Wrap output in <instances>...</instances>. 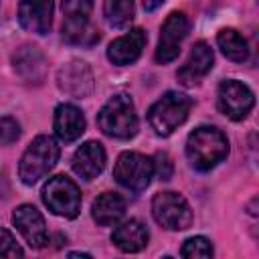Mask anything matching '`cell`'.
Here are the masks:
<instances>
[{
  "label": "cell",
  "mask_w": 259,
  "mask_h": 259,
  "mask_svg": "<svg viewBox=\"0 0 259 259\" xmlns=\"http://www.w3.org/2000/svg\"><path fill=\"white\" fill-rule=\"evenodd\" d=\"M229 154V140L227 136L212 127V125H200L194 132H190L186 140V158L190 166L198 172H208L217 164H221Z\"/></svg>",
  "instance_id": "obj_1"
},
{
  "label": "cell",
  "mask_w": 259,
  "mask_h": 259,
  "mask_svg": "<svg viewBox=\"0 0 259 259\" xmlns=\"http://www.w3.org/2000/svg\"><path fill=\"white\" fill-rule=\"evenodd\" d=\"M99 130L115 140H130L138 134V115L130 95H113L97 113Z\"/></svg>",
  "instance_id": "obj_2"
},
{
  "label": "cell",
  "mask_w": 259,
  "mask_h": 259,
  "mask_svg": "<svg viewBox=\"0 0 259 259\" xmlns=\"http://www.w3.org/2000/svg\"><path fill=\"white\" fill-rule=\"evenodd\" d=\"M190 109H192V99L188 95L178 91H168L148 109V123L158 136L166 138L186 121Z\"/></svg>",
  "instance_id": "obj_3"
},
{
  "label": "cell",
  "mask_w": 259,
  "mask_h": 259,
  "mask_svg": "<svg viewBox=\"0 0 259 259\" xmlns=\"http://www.w3.org/2000/svg\"><path fill=\"white\" fill-rule=\"evenodd\" d=\"M59 146L51 136H36L30 146L24 150L20 164H18V176L24 184L32 186L42 176H47L53 166L59 160Z\"/></svg>",
  "instance_id": "obj_4"
},
{
  "label": "cell",
  "mask_w": 259,
  "mask_h": 259,
  "mask_svg": "<svg viewBox=\"0 0 259 259\" xmlns=\"http://www.w3.org/2000/svg\"><path fill=\"white\" fill-rule=\"evenodd\" d=\"M63 38L71 45L91 47L99 40V30L91 26L93 0H63Z\"/></svg>",
  "instance_id": "obj_5"
},
{
  "label": "cell",
  "mask_w": 259,
  "mask_h": 259,
  "mask_svg": "<svg viewBox=\"0 0 259 259\" xmlns=\"http://www.w3.org/2000/svg\"><path fill=\"white\" fill-rule=\"evenodd\" d=\"M42 202L51 212L65 219H75L81 210V190L71 178L57 174L42 186Z\"/></svg>",
  "instance_id": "obj_6"
},
{
  "label": "cell",
  "mask_w": 259,
  "mask_h": 259,
  "mask_svg": "<svg viewBox=\"0 0 259 259\" xmlns=\"http://www.w3.org/2000/svg\"><path fill=\"white\" fill-rule=\"evenodd\" d=\"M152 176H154V162L152 158L140 152H123L113 166V178L117 180V184H121L123 188L136 194L148 188Z\"/></svg>",
  "instance_id": "obj_7"
},
{
  "label": "cell",
  "mask_w": 259,
  "mask_h": 259,
  "mask_svg": "<svg viewBox=\"0 0 259 259\" xmlns=\"http://www.w3.org/2000/svg\"><path fill=\"white\" fill-rule=\"evenodd\" d=\"M152 214L156 223L168 231H184L192 225V210L178 192H158L152 198Z\"/></svg>",
  "instance_id": "obj_8"
},
{
  "label": "cell",
  "mask_w": 259,
  "mask_h": 259,
  "mask_svg": "<svg viewBox=\"0 0 259 259\" xmlns=\"http://www.w3.org/2000/svg\"><path fill=\"white\" fill-rule=\"evenodd\" d=\"M217 103H219L221 113H225L233 121H241L253 109L255 95L245 83H241L237 79H225L219 85Z\"/></svg>",
  "instance_id": "obj_9"
},
{
  "label": "cell",
  "mask_w": 259,
  "mask_h": 259,
  "mask_svg": "<svg viewBox=\"0 0 259 259\" xmlns=\"http://www.w3.org/2000/svg\"><path fill=\"white\" fill-rule=\"evenodd\" d=\"M190 28V22L184 12H172L162 24L160 30V40L156 49V61L158 63H172L180 55V45L186 38Z\"/></svg>",
  "instance_id": "obj_10"
},
{
  "label": "cell",
  "mask_w": 259,
  "mask_h": 259,
  "mask_svg": "<svg viewBox=\"0 0 259 259\" xmlns=\"http://www.w3.org/2000/svg\"><path fill=\"white\" fill-rule=\"evenodd\" d=\"M57 85L67 95L83 99V97H89L93 93L95 81H93V73H91L87 63H83V61H69V63H65L59 69Z\"/></svg>",
  "instance_id": "obj_11"
},
{
  "label": "cell",
  "mask_w": 259,
  "mask_h": 259,
  "mask_svg": "<svg viewBox=\"0 0 259 259\" xmlns=\"http://www.w3.org/2000/svg\"><path fill=\"white\" fill-rule=\"evenodd\" d=\"M212 63H214L212 49H210L204 40H198V42L192 47V51H190L186 63L178 69L176 79H178L180 85H184V87H194V85H198V83L210 73Z\"/></svg>",
  "instance_id": "obj_12"
},
{
  "label": "cell",
  "mask_w": 259,
  "mask_h": 259,
  "mask_svg": "<svg viewBox=\"0 0 259 259\" xmlns=\"http://www.w3.org/2000/svg\"><path fill=\"white\" fill-rule=\"evenodd\" d=\"M12 223L32 249L47 247V243H49L47 225H45L42 214L32 204H20L12 214Z\"/></svg>",
  "instance_id": "obj_13"
},
{
  "label": "cell",
  "mask_w": 259,
  "mask_h": 259,
  "mask_svg": "<svg viewBox=\"0 0 259 259\" xmlns=\"http://www.w3.org/2000/svg\"><path fill=\"white\" fill-rule=\"evenodd\" d=\"M12 67H14V73L26 85H40L47 77L45 55L38 51V47H32V45H24L12 55Z\"/></svg>",
  "instance_id": "obj_14"
},
{
  "label": "cell",
  "mask_w": 259,
  "mask_h": 259,
  "mask_svg": "<svg viewBox=\"0 0 259 259\" xmlns=\"http://www.w3.org/2000/svg\"><path fill=\"white\" fill-rule=\"evenodd\" d=\"M18 22L28 32L47 34L53 22V0H22L18 6Z\"/></svg>",
  "instance_id": "obj_15"
},
{
  "label": "cell",
  "mask_w": 259,
  "mask_h": 259,
  "mask_svg": "<svg viewBox=\"0 0 259 259\" xmlns=\"http://www.w3.org/2000/svg\"><path fill=\"white\" fill-rule=\"evenodd\" d=\"M146 32L142 28H132L127 34L115 38L109 49H107V59L113 65H132L134 61H138V57L142 55L144 47H146Z\"/></svg>",
  "instance_id": "obj_16"
},
{
  "label": "cell",
  "mask_w": 259,
  "mask_h": 259,
  "mask_svg": "<svg viewBox=\"0 0 259 259\" xmlns=\"http://www.w3.org/2000/svg\"><path fill=\"white\" fill-rule=\"evenodd\" d=\"M105 168V150L99 142H85L73 156V170L83 180L97 178Z\"/></svg>",
  "instance_id": "obj_17"
},
{
  "label": "cell",
  "mask_w": 259,
  "mask_h": 259,
  "mask_svg": "<svg viewBox=\"0 0 259 259\" xmlns=\"http://www.w3.org/2000/svg\"><path fill=\"white\" fill-rule=\"evenodd\" d=\"M85 132V115L73 103H61L55 109V134L61 142L71 144Z\"/></svg>",
  "instance_id": "obj_18"
},
{
  "label": "cell",
  "mask_w": 259,
  "mask_h": 259,
  "mask_svg": "<svg viewBox=\"0 0 259 259\" xmlns=\"http://www.w3.org/2000/svg\"><path fill=\"white\" fill-rule=\"evenodd\" d=\"M148 239H150V233H148L146 225L140 223L138 219L123 221L121 225L115 227V231L111 235L113 245L119 251H123V253H138V251H142L148 245Z\"/></svg>",
  "instance_id": "obj_19"
},
{
  "label": "cell",
  "mask_w": 259,
  "mask_h": 259,
  "mask_svg": "<svg viewBox=\"0 0 259 259\" xmlns=\"http://www.w3.org/2000/svg\"><path fill=\"white\" fill-rule=\"evenodd\" d=\"M125 214V198L117 192H103L93 200L91 217L101 227H111L121 221Z\"/></svg>",
  "instance_id": "obj_20"
},
{
  "label": "cell",
  "mask_w": 259,
  "mask_h": 259,
  "mask_svg": "<svg viewBox=\"0 0 259 259\" xmlns=\"http://www.w3.org/2000/svg\"><path fill=\"white\" fill-rule=\"evenodd\" d=\"M217 45L223 51V55L235 63H243L249 57V45L247 40L241 36V32H237L235 28H223L217 34Z\"/></svg>",
  "instance_id": "obj_21"
},
{
  "label": "cell",
  "mask_w": 259,
  "mask_h": 259,
  "mask_svg": "<svg viewBox=\"0 0 259 259\" xmlns=\"http://www.w3.org/2000/svg\"><path fill=\"white\" fill-rule=\"evenodd\" d=\"M134 0H103V16L111 28H125L134 20Z\"/></svg>",
  "instance_id": "obj_22"
},
{
  "label": "cell",
  "mask_w": 259,
  "mask_h": 259,
  "mask_svg": "<svg viewBox=\"0 0 259 259\" xmlns=\"http://www.w3.org/2000/svg\"><path fill=\"white\" fill-rule=\"evenodd\" d=\"M180 255L186 257V259H194V257H212V245L206 237H190L184 241L182 249H180Z\"/></svg>",
  "instance_id": "obj_23"
},
{
  "label": "cell",
  "mask_w": 259,
  "mask_h": 259,
  "mask_svg": "<svg viewBox=\"0 0 259 259\" xmlns=\"http://www.w3.org/2000/svg\"><path fill=\"white\" fill-rule=\"evenodd\" d=\"M22 255H24V251L16 243V239L6 229H0V257L16 259V257H22Z\"/></svg>",
  "instance_id": "obj_24"
},
{
  "label": "cell",
  "mask_w": 259,
  "mask_h": 259,
  "mask_svg": "<svg viewBox=\"0 0 259 259\" xmlns=\"http://www.w3.org/2000/svg\"><path fill=\"white\" fill-rule=\"evenodd\" d=\"M20 138V125L14 117H2L0 119V144L2 146H8L12 142H16Z\"/></svg>",
  "instance_id": "obj_25"
},
{
  "label": "cell",
  "mask_w": 259,
  "mask_h": 259,
  "mask_svg": "<svg viewBox=\"0 0 259 259\" xmlns=\"http://www.w3.org/2000/svg\"><path fill=\"white\" fill-rule=\"evenodd\" d=\"M152 162H154V172L160 176V180H170L172 178L174 164H172V160H170V156L166 152H158Z\"/></svg>",
  "instance_id": "obj_26"
},
{
  "label": "cell",
  "mask_w": 259,
  "mask_h": 259,
  "mask_svg": "<svg viewBox=\"0 0 259 259\" xmlns=\"http://www.w3.org/2000/svg\"><path fill=\"white\" fill-rule=\"evenodd\" d=\"M162 4H164V0H142V6H144L146 12H152L158 6H162Z\"/></svg>",
  "instance_id": "obj_27"
},
{
  "label": "cell",
  "mask_w": 259,
  "mask_h": 259,
  "mask_svg": "<svg viewBox=\"0 0 259 259\" xmlns=\"http://www.w3.org/2000/svg\"><path fill=\"white\" fill-rule=\"evenodd\" d=\"M71 257H91L89 253H69Z\"/></svg>",
  "instance_id": "obj_28"
}]
</instances>
